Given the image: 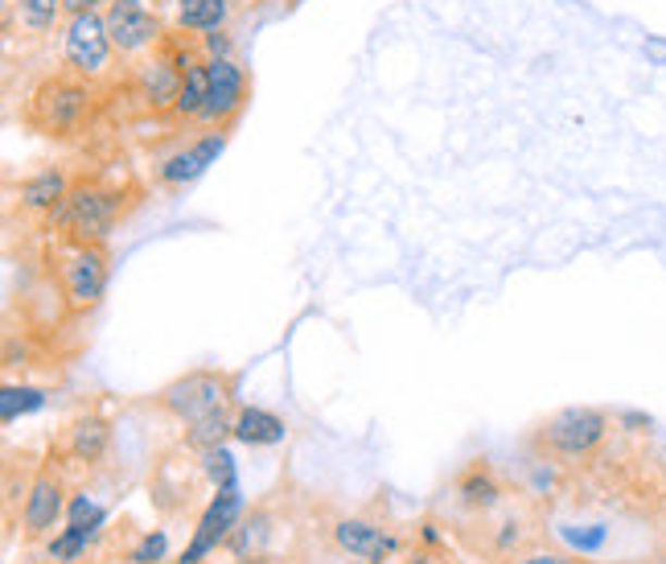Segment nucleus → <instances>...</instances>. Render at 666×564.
Wrapping results in <instances>:
<instances>
[{
  "mask_svg": "<svg viewBox=\"0 0 666 564\" xmlns=\"http://www.w3.org/2000/svg\"><path fill=\"white\" fill-rule=\"evenodd\" d=\"M148 203V182L136 177L124 157L95 152V161L78 165L71 194L50 214L46 235L50 240H83V244H108L111 231L128 223L136 210Z\"/></svg>",
  "mask_w": 666,
  "mask_h": 564,
  "instance_id": "obj_1",
  "label": "nucleus"
},
{
  "mask_svg": "<svg viewBox=\"0 0 666 564\" xmlns=\"http://www.w3.org/2000/svg\"><path fill=\"white\" fill-rule=\"evenodd\" d=\"M120 108V95L78 75L58 58V66L41 71L17 108V124L29 136L54 140V145H83L99 124Z\"/></svg>",
  "mask_w": 666,
  "mask_h": 564,
  "instance_id": "obj_2",
  "label": "nucleus"
},
{
  "mask_svg": "<svg viewBox=\"0 0 666 564\" xmlns=\"http://www.w3.org/2000/svg\"><path fill=\"white\" fill-rule=\"evenodd\" d=\"M46 272L54 277L71 318L83 321L103 305V293H108L111 281V252L108 244L50 240V247H46Z\"/></svg>",
  "mask_w": 666,
  "mask_h": 564,
  "instance_id": "obj_3",
  "label": "nucleus"
},
{
  "mask_svg": "<svg viewBox=\"0 0 666 564\" xmlns=\"http://www.w3.org/2000/svg\"><path fill=\"white\" fill-rule=\"evenodd\" d=\"M239 376L235 371H222V367H194L185 376L169 379L165 388L148 395V408L152 413L169 416L177 425H194L202 416L226 413V408H239Z\"/></svg>",
  "mask_w": 666,
  "mask_h": 564,
  "instance_id": "obj_4",
  "label": "nucleus"
},
{
  "mask_svg": "<svg viewBox=\"0 0 666 564\" xmlns=\"http://www.w3.org/2000/svg\"><path fill=\"white\" fill-rule=\"evenodd\" d=\"M58 58L74 66L78 75H87L91 83L108 87L124 99V87H128L132 75V58H124L111 41L108 25H103V13H87V17H71L62 25V50Z\"/></svg>",
  "mask_w": 666,
  "mask_h": 564,
  "instance_id": "obj_5",
  "label": "nucleus"
},
{
  "mask_svg": "<svg viewBox=\"0 0 666 564\" xmlns=\"http://www.w3.org/2000/svg\"><path fill=\"white\" fill-rule=\"evenodd\" d=\"M231 136L210 128H185V132H169L152 145V173H148V186L161 189V194H182L185 186H194L210 165L214 157L226 149Z\"/></svg>",
  "mask_w": 666,
  "mask_h": 564,
  "instance_id": "obj_6",
  "label": "nucleus"
},
{
  "mask_svg": "<svg viewBox=\"0 0 666 564\" xmlns=\"http://www.w3.org/2000/svg\"><path fill=\"white\" fill-rule=\"evenodd\" d=\"M609 437V416L601 408H559L535 425L531 445H535V462H580L605 445Z\"/></svg>",
  "mask_w": 666,
  "mask_h": 564,
  "instance_id": "obj_7",
  "label": "nucleus"
},
{
  "mask_svg": "<svg viewBox=\"0 0 666 564\" xmlns=\"http://www.w3.org/2000/svg\"><path fill=\"white\" fill-rule=\"evenodd\" d=\"M251 91H256V78H251V71L239 62V54H210V87H206L202 115H198L194 128H210V132H222V136H235L239 120L247 115Z\"/></svg>",
  "mask_w": 666,
  "mask_h": 564,
  "instance_id": "obj_8",
  "label": "nucleus"
},
{
  "mask_svg": "<svg viewBox=\"0 0 666 564\" xmlns=\"http://www.w3.org/2000/svg\"><path fill=\"white\" fill-rule=\"evenodd\" d=\"M239 515H243L239 470H226L214 482V494H210V503H206V511L198 515V527H194V540H189V548L182 552L177 564H202L214 548L231 540V531L239 527Z\"/></svg>",
  "mask_w": 666,
  "mask_h": 564,
  "instance_id": "obj_9",
  "label": "nucleus"
},
{
  "mask_svg": "<svg viewBox=\"0 0 666 564\" xmlns=\"http://www.w3.org/2000/svg\"><path fill=\"white\" fill-rule=\"evenodd\" d=\"M74 173H78L74 161H41V165H34V170L17 182L9 210H21L25 223L37 226V231H46L50 214H54V210L62 207V198L71 194Z\"/></svg>",
  "mask_w": 666,
  "mask_h": 564,
  "instance_id": "obj_10",
  "label": "nucleus"
},
{
  "mask_svg": "<svg viewBox=\"0 0 666 564\" xmlns=\"http://www.w3.org/2000/svg\"><path fill=\"white\" fill-rule=\"evenodd\" d=\"M103 25H108L115 50L132 62L145 58L148 50H157V41L165 38L169 29V21L161 17V9L152 0H108Z\"/></svg>",
  "mask_w": 666,
  "mask_h": 564,
  "instance_id": "obj_11",
  "label": "nucleus"
},
{
  "mask_svg": "<svg viewBox=\"0 0 666 564\" xmlns=\"http://www.w3.org/2000/svg\"><path fill=\"white\" fill-rule=\"evenodd\" d=\"M62 25H66L62 0H4V4H0V29H4V46H9V50H13L17 41H21V50L46 46Z\"/></svg>",
  "mask_w": 666,
  "mask_h": 564,
  "instance_id": "obj_12",
  "label": "nucleus"
},
{
  "mask_svg": "<svg viewBox=\"0 0 666 564\" xmlns=\"http://www.w3.org/2000/svg\"><path fill=\"white\" fill-rule=\"evenodd\" d=\"M111 450V420L99 413H78L66 420V429L58 433V445L50 453V462H54L58 470H66V466H99Z\"/></svg>",
  "mask_w": 666,
  "mask_h": 564,
  "instance_id": "obj_13",
  "label": "nucleus"
},
{
  "mask_svg": "<svg viewBox=\"0 0 666 564\" xmlns=\"http://www.w3.org/2000/svg\"><path fill=\"white\" fill-rule=\"evenodd\" d=\"M66 511L62 499V470L54 462L37 466L29 487H25V503H21V527H25V540H41L46 531H54V524Z\"/></svg>",
  "mask_w": 666,
  "mask_h": 564,
  "instance_id": "obj_14",
  "label": "nucleus"
},
{
  "mask_svg": "<svg viewBox=\"0 0 666 564\" xmlns=\"http://www.w3.org/2000/svg\"><path fill=\"white\" fill-rule=\"evenodd\" d=\"M333 544L337 552H346L354 561H367V564H383L391 561V552H395V536H387L379 524H370L362 515H350V519H337L333 524Z\"/></svg>",
  "mask_w": 666,
  "mask_h": 564,
  "instance_id": "obj_15",
  "label": "nucleus"
},
{
  "mask_svg": "<svg viewBox=\"0 0 666 564\" xmlns=\"http://www.w3.org/2000/svg\"><path fill=\"white\" fill-rule=\"evenodd\" d=\"M453 494H457V503H461L469 515H485V511H494L506 503V487H502V478L494 474V466H490L485 457L469 462V466L457 474Z\"/></svg>",
  "mask_w": 666,
  "mask_h": 564,
  "instance_id": "obj_16",
  "label": "nucleus"
},
{
  "mask_svg": "<svg viewBox=\"0 0 666 564\" xmlns=\"http://www.w3.org/2000/svg\"><path fill=\"white\" fill-rule=\"evenodd\" d=\"M239 0H173V25H182L189 34H222L235 25Z\"/></svg>",
  "mask_w": 666,
  "mask_h": 564,
  "instance_id": "obj_17",
  "label": "nucleus"
},
{
  "mask_svg": "<svg viewBox=\"0 0 666 564\" xmlns=\"http://www.w3.org/2000/svg\"><path fill=\"white\" fill-rule=\"evenodd\" d=\"M284 437H288V425L276 413L256 408V404H239V413H235V441L256 445V450H272Z\"/></svg>",
  "mask_w": 666,
  "mask_h": 564,
  "instance_id": "obj_18",
  "label": "nucleus"
},
{
  "mask_svg": "<svg viewBox=\"0 0 666 564\" xmlns=\"http://www.w3.org/2000/svg\"><path fill=\"white\" fill-rule=\"evenodd\" d=\"M235 413H239V408H226V413L202 416V420L185 425L182 450H189V453H210V450H219V445H226V437H235Z\"/></svg>",
  "mask_w": 666,
  "mask_h": 564,
  "instance_id": "obj_19",
  "label": "nucleus"
},
{
  "mask_svg": "<svg viewBox=\"0 0 666 564\" xmlns=\"http://www.w3.org/2000/svg\"><path fill=\"white\" fill-rule=\"evenodd\" d=\"M37 408H46V388H34V383H4L0 388V420L13 425L17 416H29Z\"/></svg>",
  "mask_w": 666,
  "mask_h": 564,
  "instance_id": "obj_20",
  "label": "nucleus"
},
{
  "mask_svg": "<svg viewBox=\"0 0 666 564\" xmlns=\"http://www.w3.org/2000/svg\"><path fill=\"white\" fill-rule=\"evenodd\" d=\"M95 540V527H78V524H66L62 527V536H54L50 540V561H62V564H71V561H78L83 552H87V544Z\"/></svg>",
  "mask_w": 666,
  "mask_h": 564,
  "instance_id": "obj_21",
  "label": "nucleus"
},
{
  "mask_svg": "<svg viewBox=\"0 0 666 564\" xmlns=\"http://www.w3.org/2000/svg\"><path fill=\"white\" fill-rule=\"evenodd\" d=\"M165 548H169V536L165 531H157V536H145L140 544L132 548V564H157L161 556H165Z\"/></svg>",
  "mask_w": 666,
  "mask_h": 564,
  "instance_id": "obj_22",
  "label": "nucleus"
},
{
  "mask_svg": "<svg viewBox=\"0 0 666 564\" xmlns=\"http://www.w3.org/2000/svg\"><path fill=\"white\" fill-rule=\"evenodd\" d=\"M515 564H584L568 556V552H552V548H543V552H527V556H518Z\"/></svg>",
  "mask_w": 666,
  "mask_h": 564,
  "instance_id": "obj_23",
  "label": "nucleus"
},
{
  "mask_svg": "<svg viewBox=\"0 0 666 564\" xmlns=\"http://www.w3.org/2000/svg\"><path fill=\"white\" fill-rule=\"evenodd\" d=\"M62 9H66V21H71V17H87V13H103L108 0H62Z\"/></svg>",
  "mask_w": 666,
  "mask_h": 564,
  "instance_id": "obj_24",
  "label": "nucleus"
},
{
  "mask_svg": "<svg viewBox=\"0 0 666 564\" xmlns=\"http://www.w3.org/2000/svg\"><path fill=\"white\" fill-rule=\"evenodd\" d=\"M407 564H432V556H424V552H420V556H411Z\"/></svg>",
  "mask_w": 666,
  "mask_h": 564,
  "instance_id": "obj_25",
  "label": "nucleus"
},
{
  "mask_svg": "<svg viewBox=\"0 0 666 564\" xmlns=\"http://www.w3.org/2000/svg\"><path fill=\"white\" fill-rule=\"evenodd\" d=\"M152 4H157V9H161V4H165V0H152Z\"/></svg>",
  "mask_w": 666,
  "mask_h": 564,
  "instance_id": "obj_26",
  "label": "nucleus"
}]
</instances>
